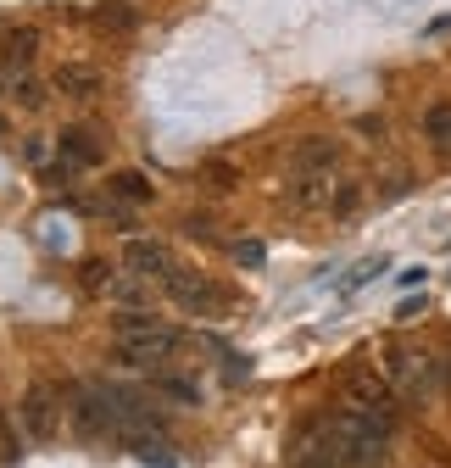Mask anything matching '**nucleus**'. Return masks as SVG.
<instances>
[{
	"mask_svg": "<svg viewBox=\"0 0 451 468\" xmlns=\"http://www.w3.org/2000/svg\"><path fill=\"white\" fill-rule=\"evenodd\" d=\"M285 463L290 468H351V446H346L341 413H312V419H301L290 430Z\"/></svg>",
	"mask_w": 451,
	"mask_h": 468,
	"instance_id": "1",
	"label": "nucleus"
},
{
	"mask_svg": "<svg viewBox=\"0 0 451 468\" xmlns=\"http://www.w3.org/2000/svg\"><path fill=\"white\" fill-rule=\"evenodd\" d=\"M111 335H118V357L134 368H156L162 357L179 351V329L151 318V313H118L111 318Z\"/></svg>",
	"mask_w": 451,
	"mask_h": 468,
	"instance_id": "2",
	"label": "nucleus"
},
{
	"mask_svg": "<svg viewBox=\"0 0 451 468\" xmlns=\"http://www.w3.org/2000/svg\"><path fill=\"white\" fill-rule=\"evenodd\" d=\"M379 374L390 379V390H396L402 401H413V407H424L446 385L440 357H435V351H424V346H384V368Z\"/></svg>",
	"mask_w": 451,
	"mask_h": 468,
	"instance_id": "3",
	"label": "nucleus"
},
{
	"mask_svg": "<svg viewBox=\"0 0 451 468\" xmlns=\"http://www.w3.org/2000/svg\"><path fill=\"white\" fill-rule=\"evenodd\" d=\"M162 284H167V296H173V307H184L195 318H229V307H235L229 290L217 279H206V273H195V268H173Z\"/></svg>",
	"mask_w": 451,
	"mask_h": 468,
	"instance_id": "4",
	"label": "nucleus"
},
{
	"mask_svg": "<svg viewBox=\"0 0 451 468\" xmlns=\"http://www.w3.org/2000/svg\"><path fill=\"white\" fill-rule=\"evenodd\" d=\"M62 413H68L62 390H56L50 379H34V385L23 390V407H17V424H23L28 446H50L56 435H62Z\"/></svg>",
	"mask_w": 451,
	"mask_h": 468,
	"instance_id": "5",
	"label": "nucleus"
},
{
	"mask_svg": "<svg viewBox=\"0 0 451 468\" xmlns=\"http://www.w3.org/2000/svg\"><path fill=\"white\" fill-rule=\"evenodd\" d=\"M341 396H346V407H357V413L396 419V390H390V379L373 374V368H362V363H351V368L341 374Z\"/></svg>",
	"mask_w": 451,
	"mask_h": 468,
	"instance_id": "6",
	"label": "nucleus"
},
{
	"mask_svg": "<svg viewBox=\"0 0 451 468\" xmlns=\"http://www.w3.org/2000/svg\"><path fill=\"white\" fill-rule=\"evenodd\" d=\"M68 413H73V430H79V441H89V446L118 435V413H111V401H106V390H100V385H84V390H73Z\"/></svg>",
	"mask_w": 451,
	"mask_h": 468,
	"instance_id": "7",
	"label": "nucleus"
},
{
	"mask_svg": "<svg viewBox=\"0 0 451 468\" xmlns=\"http://www.w3.org/2000/svg\"><path fill=\"white\" fill-rule=\"evenodd\" d=\"M106 156V140L95 134V129H62V162H56V173H50V179H73V173L79 167H95Z\"/></svg>",
	"mask_w": 451,
	"mask_h": 468,
	"instance_id": "8",
	"label": "nucleus"
},
{
	"mask_svg": "<svg viewBox=\"0 0 451 468\" xmlns=\"http://www.w3.org/2000/svg\"><path fill=\"white\" fill-rule=\"evenodd\" d=\"M123 268H129V273H140V279H167L179 262H173V251H167L162 240H129Z\"/></svg>",
	"mask_w": 451,
	"mask_h": 468,
	"instance_id": "9",
	"label": "nucleus"
},
{
	"mask_svg": "<svg viewBox=\"0 0 451 468\" xmlns=\"http://www.w3.org/2000/svg\"><path fill=\"white\" fill-rule=\"evenodd\" d=\"M34 56H39V28H28V23L0 28V68H6V73H23Z\"/></svg>",
	"mask_w": 451,
	"mask_h": 468,
	"instance_id": "10",
	"label": "nucleus"
},
{
	"mask_svg": "<svg viewBox=\"0 0 451 468\" xmlns=\"http://www.w3.org/2000/svg\"><path fill=\"white\" fill-rule=\"evenodd\" d=\"M56 90L73 95V101H95V95L106 90V79H100V68H89V62H62V68H56Z\"/></svg>",
	"mask_w": 451,
	"mask_h": 468,
	"instance_id": "11",
	"label": "nucleus"
},
{
	"mask_svg": "<svg viewBox=\"0 0 451 468\" xmlns=\"http://www.w3.org/2000/svg\"><path fill=\"white\" fill-rule=\"evenodd\" d=\"M123 446H129L145 468H179V457L167 452V435H162V430H129Z\"/></svg>",
	"mask_w": 451,
	"mask_h": 468,
	"instance_id": "12",
	"label": "nucleus"
},
{
	"mask_svg": "<svg viewBox=\"0 0 451 468\" xmlns=\"http://www.w3.org/2000/svg\"><path fill=\"white\" fill-rule=\"evenodd\" d=\"M296 173H341V145L323 140V134L301 140L296 145Z\"/></svg>",
	"mask_w": 451,
	"mask_h": 468,
	"instance_id": "13",
	"label": "nucleus"
},
{
	"mask_svg": "<svg viewBox=\"0 0 451 468\" xmlns=\"http://www.w3.org/2000/svg\"><path fill=\"white\" fill-rule=\"evenodd\" d=\"M111 196H118V201H129V207H145V201L156 196V185L145 179V173L123 167V173H111Z\"/></svg>",
	"mask_w": 451,
	"mask_h": 468,
	"instance_id": "14",
	"label": "nucleus"
},
{
	"mask_svg": "<svg viewBox=\"0 0 451 468\" xmlns=\"http://www.w3.org/2000/svg\"><path fill=\"white\" fill-rule=\"evenodd\" d=\"M424 134H429V145H435L440 156H451V101H435V106L424 112Z\"/></svg>",
	"mask_w": 451,
	"mask_h": 468,
	"instance_id": "15",
	"label": "nucleus"
},
{
	"mask_svg": "<svg viewBox=\"0 0 451 468\" xmlns=\"http://www.w3.org/2000/svg\"><path fill=\"white\" fill-rule=\"evenodd\" d=\"M151 390L173 396L179 407H195V401H201V385H195V379H184V374H162V368H151Z\"/></svg>",
	"mask_w": 451,
	"mask_h": 468,
	"instance_id": "16",
	"label": "nucleus"
},
{
	"mask_svg": "<svg viewBox=\"0 0 451 468\" xmlns=\"http://www.w3.org/2000/svg\"><path fill=\"white\" fill-rule=\"evenodd\" d=\"M23 441H28L23 424L6 413V407H0V463H17V457H23Z\"/></svg>",
	"mask_w": 451,
	"mask_h": 468,
	"instance_id": "17",
	"label": "nucleus"
},
{
	"mask_svg": "<svg viewBox=\"0 0 451 468\" xmlns=\"http://www.w3.org/2000/svg\"><path fill=\"white\" fill-rule=\"evenodd\" d=\"M95 23L111 28V34H129V28H134V6H123V0H100V6H95Z\"/></svg>",
	"mask_w": 451,
	"mask_h": 468,
	"instance_id": "18",
	"label": "nucleus"
},
{
	"mask_svg": "<svg viewBox=\"0 0 451 468\" xmlns=\"http://www.w3.org/2000/svg\"><path fill=\"white\" fill-rule=\"evenodd\" d=\"M357 207H362V185H357V179H341V190H334V207H329V212H334V218H351Z\"/></svg>",
	"mask_w": 451,
	"mask_h": 468,
	"instance_id": "19",
	"label": "nucleus"
},
{
	"mask_svg": "<svg viewBox=\"0 0 451 468\" xmlns=\"http://www.w3.org/2000/svg\"><path fill=\"white\" fill-rule=\"evenodd\" d=\"M79 279H84V290H106V284H111V262H100V257H89V262L79 268Z\"/></svg>",
	"mask_w": 451,
	"mask_h": 468,
	"instance_id": "20",
	"label": "nucleus"
},
{
	"mask_svg": "<svg viewBox=\"0 0 451 468\" xmlns=\"http://www.w3.org/2000/svg\"><path fill=\"white\" fill-rule=\"evenodd\" d=\"M229 251H235V262H240V268H262V257H267V251H262V240H235Z\"/></svg>",
	"mask_w": 451,
	"mask_h": 468,
	"instance_id": "21",
	"label": "nucleus"
},
{
	"mask_svg": "<svg viewBox=\"0 0 451 468\" xmlns=\"http://www.w3.org/2000/svg\"><path fill=\"white\" fill-rule=\"evenodd\" d=\"M201 179H206L212 190H235V167H223V162H206V167H201Z\"/></svg>",
	"mask_w": 451,
	"mask_h": 468,
	"instance_id": "22",
	"label": "nucleus"
},
{
	"mask_svg": "<svg viewBox=\"0 0 451 468\" xmlns=\"http://www.w3.org/2000/svg\"><path fill=\"white\" fill-rule=\"evenodd\" d=\"M184 229L195 234V240H217V234H212V218H184Z\"/></svg>",
	"mask_w": 451,
	"mask_h": 468,
	"instance_id": "23",
	"label": "nucleus"
}]
</instances>
